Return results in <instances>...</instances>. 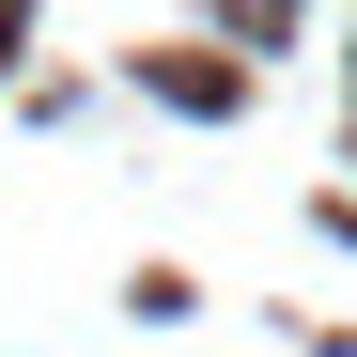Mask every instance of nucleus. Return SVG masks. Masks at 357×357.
Here are the masks:
<instances>
[{"label":"nucleus","mask_w":357,"mask_h":357,"mask_svg":"<svg viewBox=\"0 0 357 357\" xmlns=\"http://www.w3.org/2000/svg\"><path fill=\"white\" fill-rule=\"evenodd\" d=\"M0 31H16V0H0Z\"/></svg>","instance_id":"f257e3e1"}]
</instances>
